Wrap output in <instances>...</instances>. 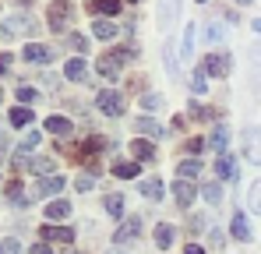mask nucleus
<instances>
[{
	"instance_id": "obj_15",
	"label": "nucleus",
	"mask_w": 261,
	"mask_h": 254,
	"mask_svg": "<svg viewBox=\"0 0 261 254\" xmlns=\"http://www.w3.org/2000/svg\"><path fill=\"white\" fill-rule=\"evenodd\" d=\"M46 131H49V134H64V138H67L74 127H71L67 117H49V120H46Z\"/></svg>"
},
{
	"instance_id": "obj_40",
	"label": "nucleus",
	"mask_w": 261,
	"mask_h": 254,
	"mask_svg": "<svg viewBox=\"0 0 261 254\" xmlns=\"http://www.w3.org/2000/svg\"><path fill=\"white\" fill-rule=\"evenodd\" d=\"M201 148H205L201 138H191V141H187V152H201Z\"/></svg>"
},
{
	"instance_id": "obj_31",
	"label": "nucleus",
	"mask_w": 261,
	"mask_h": 254,
	"mask_svg": "<svg viewBox=\"0 0 261 254\" xmlns=\"http://www.w3.org/2000/svg\"><path fill=\"white\" fill-rule=\"evenodd\" d=\"M39 141H43V138H39V131H32V134H25V138H21V152H18V156H25V152H32V148H36Z\"/></svg>"
},
{
	"instance_id": "obj_2",
	"label": "nucleus",
	"mask_w": 261,
	"mask_h": 254,
	"mask_svg": "<svg viewBox=\"0 0 261 254\" xmlns=\"http://www.w3.org/2000/svg\"><path fill=\"white\" fill-rule=\"evenodd\" d=\"M95 106H99L106 117H120V110H124V95H120V92H99Z\"/></svg>"
},
{
	"instance_id": "obj_38",
	"label": "nucleus",
	"mask_w": 261,
	"mask_h": 254,
	"mask_svg": "<svg viewBox=\"0 0 261 254\" xmlns=\"http://www.w3.org/2000/svg\"><path fill=\"white\" fill-rule=\"evenodd\" d=\"M18 99H21V103H32V99H36V88H32V85H21V88H18Z\"/></svg>"
},
{
	"instance_id": "obj_42",
	"label": "nucleus",
	"mask_w": 261,
	"mask_h": 254,
	"mask_svg": "<svg viewBox=\"0 0 261 254\" xmlns=\"http://www.w3.org/2000/svg\"><path fill=\"white\" fill-rule=\"evenodd\" d=\"M32 254H53V251H49V244L43 240V244H36V247H32Z\"/></svg>"
},
{
	"instance_id": "obj_24",
	"label": "nucleus",
	"mask_w": 261,
	"mask_h": 254,
	"mask_svg": "<svg viewBox=\"0 0 261 254\" xmlns=\"http://www.w3.org/2000/svg\"><path fill=\"white\" fill-rule=\"evenodd\" d=\"M11 124H14V127H29V124H32V110H25V106L11 110Z\"/></svg>"
},
{
	"instance_id": "obj_5",
	"label": "nucleus",
	"mask_w": 261,
	"mask_h": 254,
	"mask_svg": "<svg viewBox=\"0 0 261 254\" xmlns=\"http://www.w3.org/2000/svg\"><path fill=\"white\" fill-rule=\"evenodd\" d=\"M25 60L29 64H49L53 60V49L49 46H39V42H29L25 46Z\"/></svg>"
},
{
	"instance_id": "obj_22",
	"label": "nucleus",
	"mask_w": 261,
	"mask_h": 254,
	"mask_svg": "<svg viewBox=\"0 0 261 254\" xmlns=\"http://www.w3.org/2000/svg\"><path fill=\"white\" fill-rule=\"evenodd\" d=\"M71 215V205L67 201H49L46 205V219H67Z\"/></svg>"
},
{
	"instance_id": "obj_33",
	"label": "nucleus",
	"mask_w": 261,
	"mask_h": 254,
	"mask_svg": "<svg viewBox=\"0 0 261 254\" xmlns=\"http://www.w3.org/2000/svg\"><path fill=\"white\" fill-rule=\"evenodd\" d=\"M205 88H208V82H205V71H198V74H194V82H191V92H194V95H201Z\"/></svg>"
},
{
	"instance_id": "obj_12",
	"label": "nucleus",
	"mask_w": 261,
	"mask_h": 254,
	"mask_svg": "<svg viewBox=\"0 0 261 254\" xmlns=\"http://www.w3.org/2000/svg\"><path fill=\"white\" fill-rule=\"evenodd\" d=\"M216 173L222 176V180H237V159H229V156H219Z\"/></svg>"
},
{
	"instance_id": "obj_34",
	"label": "nucleus",
	"mask_w": 261,
	"mask_h": 254,
	"mask_svg": "<svg viewBox=\"0 0 261 254\" xmlns=\"http://www.w3.org/2000/svg\"><path fill=\"white\" fill-rule=\"evenodd\" d=\"M7 198H11L14 205H25V198H21V184H7Z\"/></svg>"
},
{
	"instance_id": "obj_10",
	"label": "nucleus",
	"mask_w": 261,
	"mask_h": 254,
	"mask_svg": "<svg viewBox=\"0 0 261 254\" xmlns=\"http://www.w3.org/2000/svg\"><path fill=\"white\" fill-rule=\"evenodd\" d=\"M138 233H141V219L134 215V219H127V222L117 230V237H113V240H117V244H127V240H134V237H138Z\"/></svg>"
},
{
	"instance_id": "obj_23",
	"label": "nucleus",
	"mask_w": 261,
	"mask_h": 254,
	"mask_svg": "<svg viewBox=\"0 0 261 254\" xmlns=\"http://www.w3.org/2000/svg\"><path fill=\"white\" fill-rule=\"evenodd\" d=\"M194 36H198V32H194V25H187L184 42H180V57H184V60H191V53H194Z\"/></svg>"
},
{
	"instance_id": "obj_17",
	"label": "nucleus",
	"mask_w": 261,
	"mask_h": 254,
	"mask_svg": "<svg viewBox=\"0 0 261 254\" xmlns=\"http://www.w3.org/2000/svg\"><path fill=\"white\" fill-rule=\"evenodd\" d=\"M226 141H229V134H226V127L219 124L216 131H212V138H208V145H212V148H216L219 156H226Z\"/></svg>"
},
{
	"instance_id": "obj_19",
	"label": "nucleus",
	"mask_w": 261,
	"mask_h": 254,
	"mask_svg": "<svg viewBox=\"0 0 261 254\" xmlns=\"http://www.w3.org/2000/svg\"><path fill=\"white\" fill-rule=\"evenodd\" d=\"M229 230H233V237H237V240H251V226H247V219H244V215H233V226H229Z\"/></svg>"
},
{
	"instance_id": "obj_1",
	"label": "nucleus",
	"mask_w": 261,
	"mask_h": 254,
	"mask_svg": "<svg viewBox=\"0 0 261 254\" xmlns=\"http://www.w3.org/2000/svg\"><path fill=\"white\" fill-rule=\"evenodd\" d=\"M244 156L251 166H261V131L258 127H247L244 131Z\"/></svg>"
},
{
	"instance_id": "obj_13",
	"label": "nucleus",
	"mask_w": 261,
	"mask_h": 254,
	"mask_svg": "<svg viewBox=\"0 0 261 254\" xmlns=\"http://www.w3.org/2000/svg\"><path fill=\"white\" fill-rule=\"evenodd\" d=\"M64 18H67V7L64 4H53L49 7V29L53 32H64Z\"/></svg>"
},
{
	"instance_id": "obj_43",
	"label": "nucleus",
	"mask_w": 261,
	"mask_h": 254,
	"mask_svg": "<svg viewBox=\"0 0 261 254\" xmlns=\"http://www.w3.org/2000/svg\"><path fill=\"white\" fill-rule=\"evenodd\" d=\"M7 67H11V57H7V53H0V74H4Z\"/></svg>"
},
{
	"instance_id": "obj_7",
	"label": "nucleus",
	"mask_w": 261,
	"mask_h": 254,
	"mask_svg": "<svg viewBox=\"0 0 261 254\" xmlns=\"http://www.w3.org/2000/svg\"><path fill=\"white\" fill-rule=\"evenodd\" d=\"M173 194H176V205H184V209H187V205L194 201V194H198V191H194V184H191V180H176V184H173Z\"/></svg>"
},
{
	"instance_id": "obj_36",
	"label": "nucleus",
	"mask_w": 261,
	"mask_h": 254,
	"mask_svg": "<svg viewBox=\"0 0 261 254\" xmlns=\"http://www.w3.org/2000/svg\"><path fill=\"white\" fill-rule=\"evenodd\" d=\"M141 106H145V110H159V106H163V95H155V92H152V95H145V99H141Z\"/></svg>"
},
{
	"instance_id": "obj_45",
	"label": "nucleus",
	"mask_w": 261,
	"mask_h": 254,
	"mask_svg": "<svg viewBox=\"0 0 261 254\" xmlns=\"http://www.w3.org/2000/svg\"><path fill=\"white\" fill-rule=\"evenodd\" d=\"M0 99H4V92H0Z\"/></svg>"
},
{
	"instance_id": "obj_3",
	"label": "nucleus",
	"mask_w": 261,
	"mask_h": 254,
	"mask_svg": "<svg viewBox=\"0 0 261 254\" xmlns=\"http://www.w3.org/2000/svg\"><path fill=\"white\" fill-rule=\"evenodd\" d=\"M229 67H233V60H229V53H208V60H205V74H216V78H226L229 74Z\"/></svg>"
},
{
	"instance_id": "obj_41",
	"label": "nucleus",
	"mask_w": 261,
	"mask_h": 254,
	"mask_svg": "<svg viewBox=\"0 0 261 254\" xmlns=\"http://www.w3.org/2000/svg\"><path fill=\"white\" fill-rule=\"evenodd\" d=\"M71 46H74V49H88V42L82 39V36H71Z\"/></svg>"
},
{
	"instance_id": "obj_18",
	"label": "nucleus",
	"mask_w": 261,
	"mask_h": 254,
	"mask_svg": "<svg viewBox=\"0 0 261 254\" xmlns=\"http://www.w3.org/2000/svg\"><path fill=\"white\" fill-rule=\"evenodd\" d=\"M88 11H92V14H117V11H120V0H95Z\"/></svg>"
},
{
	"instance_id": "obj_27",
	"label": "nucleus",
	"mask_w": 261,
	"mask_h": 254,
	"mask_svg": "<svg viewBox=\"0 0 261 254\" xmlns=\"http://www.w3.org/2000/svg\"><path fill=\"white\" fill-rule=\"evenodd\" d=\"M163 60H166V71L176 78V49H173V42H166V46H163Z\"/></svg>"
},
{
	"instance_id": "obj_29",
	"label": "nucleus",
	"mask_w": 261,
	"mask_h": 254,
	"mask_svg": "<svg viewBox=\"0 0 261 254\" xmlns=\"http://www.w3.org/2000/svg\"><path fill=\"white\" fill-rule=\"evenodd\" d=\"M247 205H251V212H258V215H261V180H258V184H251V194H247Z\"/></svg>"
},
{
	"instance_id": "obj_32",
	"label": "nucleus",
	"mask_w": 261,
	"mask_h": 254,
	"mask_svg": "<svg viewBox=\"0 0 261 254\" xmlns=\"http://www.w3.org/2000/svg\"><path fill=\"white\" fill-rule=\"evenodd\" d=\"M205 39L208 42H222L226 39V29H222V25H208V29H205Z\"/></svg>"
},
{
	"instance_id": "obj_20",
	"label": "nucleus",
	"mask_w": 261,
	"mask_h": 254,
	"mask_svg": "<svg viewBox=\"0 0 261 254\" xmlns=\"http://www.w3.org/2000/svg\"><path fill=\"white\" fill-rule=\"evenodd\" d=\"M155 244H159V247H170V244H173V226H170V222H159V226H155Z\"/></svg>"
},
{
	"instance_id": "obj_9",
	"label": "nucleus",
	"mask_w": 261,
	"mask_h": 254,
	"mask_svg": "<svg viewBox=\"0 0 261 254\" xmlns=\"http://www.w3.org/2000/svg\"><path fill=\"white\" fill-rule=\"evenodd\" d=\"M64 191V176H46L36 184V198H46V194H60Z\"/></svg>"
},
{
	"instance_id": "obj_25",
	"label": "nucleus",
	"mask_w": 261,
	"mask_h": 254,
	"mask_svg": "<svg viewBox=\"0 0 261 254\" xmlns=\"http://www.w3.org/2000/svg\"><path fill=\"white\" fill-rule=\"evenodd\" d=\"M106 212L120 219L124 215V194H106Z\"/></svg>"
},
{
	"instance_id": "obj_37",
	"label": "nucleus",
	"mask_w": 261,
	"mask_h": 254,
	"mask_svg": "<svg viewBox=\"0 0 261 254\" xmlns=\"http://www.w3.org/2000/svg\"><path fill=\"white\" fill-rule=\"evenodd\" d=\"M29 169H36V173H49V169H53V159H36V163H29Z\"/></svg>"
},
{
	"instance_id": "obj_8",
	"label": "nucleus",
	"mask_w": 261,
	"mask_h": 254,
	"mask_svg": "<svg viewBox=\"0 0 261 254\" xmlns=\"http://www.w3.org/2000/svg\"><path fill=\"white\" fill-rule=\"evenodd\" d=\"M64 74H67L71 82H85V78H88V64L82 60V57H74V60L64 64Z\"/></svg>"
},
{
	"instance_id": "obj_26",
	"label": "nucleus",
	"mask_w": 261,
	"mask_h": 254,
	"mask_svg": "<svg viewBox=\"0 0 261 254\" xmlns=\"http://www.w3.org/2000/svg\"><path fill=\"white\" fill-rule=\"evenodd\" d=\"M198 169H201L198 159H184V163L176 166V173H180V180H187V176H198Z\"/></svg>"
},
{
	"instance_id": "obj_16",
	"label": "nucleus",
	"mask_w": 261,
	"mask_h": 254,
	"mask_svg": "<svg viewBox=\"0 0 261 254\" xmlns=\"http://www.w3.org/2000/svg\"><path fill=\"white\" fill-rule=\"evenodd\" d=\"M130 152H134V159H155V148H152L148 141H141V138L130 141Z\"/></svg>"
},
{
	"instance_id": "obj_44",
	"label": "nucleus",
	"mask_w": 261,
	"mask_h": 254,
	"mask_svg": "<svg viewBox=\"0 0 261 254\" xmlns=\"http://www.w3.org/2000/svg\"><path fill=\"white\" fill-rule=\"evenodd\" d=\"M187 254H205V251H201L198 244H191V247H187Z\"/></svg>"
},
{
	"instance_id": "obj_11",
	"label": "nucleus",
	"mask_w": 261,
	"mask_h": 254,
	"mask_svg": "<svg viewBox=\"0 0 261 254\" xmlns=\"http://www.w3.org/2000/svg\"><path fill=\"white\" fill-rule=\"evenodd\" d=\"M141 194H145L148 201L163 198V180H159V176H148V180H141Z\"/></svg>"
},
{
	"instance_id": "obj_35",
	"label": "nucleus",
	"mask_w": 261,
	"mask_h": 254,
	"mask_svg": "<svg viewBox=\"0 0 261 254\" xmlns=\"http://www.w3.org/2000/svg\"><path fill=\"white\" fill-rule=\"evenodd\" d=\"M0 254H21V244L18 240H0Z\"/></svg>"
},
{
	"instance_id": "obj_21",
	"label": "nucleus",
	"mask_w": 261,
	"mask_h": 254,
	"mask_svg": "<svg viewBox=\"0 0 261 254\" xmlns=\"http://www.w3.org/2000/svg\"><path fill=\"white\" fill-rule=\"evenodd\" d=\"M134 131H141V134H155V138L163 134V127L155 124L152 117H138V120H134Z\"/></svg>"
},
{
	"instance_id": "obj_28",
	"label": "nucleus",
	"mask_w": 261,
	"mask_h": 254,
	"mask_svg": "<svg viewBox=\"0 0 261 254\" xmlns=\"http://www.w3.org/2000/svg\"><path fill=\"white\" fill-rule=\"evenodd\" d=\"M113 173L130 180V176H138V163H113Z\"/></svg>"
},
{
	"instance_id": "obj_39",
	"label": "nucleus",
	"mask_w": 261,
	"mask_h": 254,
	"mask_svg": "<svg viewBox=\"0 0 261 254\" xmlns=\"http://www.w3.org/2000/svg\"><path fill=\"white\" fill-rule=\"evenodd\" d=\"M92 184H95V176H78V180H74L78 191H92Z\"/></svg>"
},
{
	"instance_id": "obj_6",
	"label": "nucleus",
	"mask_w": 261,
	"mask_h": 254,
	"mask_svg": "<svg viewBox=\"0 0 261 254\" xmlns=\"http://www.w3.org/2000/svg\"><path fill=\"white\" fill-rule=\"evenodd\" d=\"M43 240L71 244V240H74V230H71V226H43Z\"/></svg>"
},
{
	"instance_id": "obj_4",
	"label": "nucleus",
	"mask_w": 261,
	"mask_h": 254,
	"mask_svg": "<svg viewBox=\"0 0 261 254\" xmlns=\"http://www.w3.org/2000/svg\"><path fill=\"white\" fill-rule=\"evenodd\" d=\"M120 64H124V60H120L117 53H102V57L95 60V71H99L102 78H117V74H120Z\"/></svg>"
},
{
	"instance_id": "obj_14",
	"label": "nucleus",
	"mask_w": 261,
	"mask_h": 254,
	"mask_svg": "<svg viewBox=\"0 0 261 254\" xmlns=\"http://www.w3.org/2000/svg\"><path fill=\"white\" fill-rule=\"evenodd\" d=\"M92 32H95L99 39H113V36H117L120 29H117L113 21H106V18H99V21H92Z\"/></svg>"
},
{
	"instance_id": "obj_30",
	"label": "nucleus",
	"mask_w": 261,
	"mask_h": 254,
	"mask_svg": "<svg viewBox=\"0 0 261 254\" xmlns=\"http://www.w3.org/2000/svg\"><path fill=\"white\" fill-rule=\"evenodd\" d=\"M201 194H205V201H208V205H219V201H222V187H219V184H205V191H201Z\"/></svg>"
}]
</instances>
